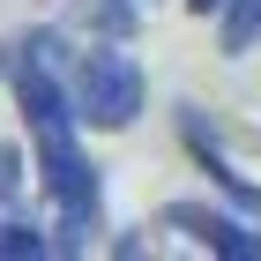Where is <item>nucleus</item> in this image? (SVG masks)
<instances>
[{"label": "nucleus", "instance_id": "nucleus-1", "mask_svg": "<svg viewBox=\"0 0 261 261\" xmlns=\"http://www.w3.org/2000/svg\"><path fill=\"white\" fill-rule=\"evenodd\" d=\"M142 97H149L142 67L127 60L120 45H105V38H97V53H82V60L67 67V105H75V120H82V127L120 135V127L142 120Z\"/></svg>", "mask_w": 261, "mask_h": 261}, {"label": "nucleus", "instance_id": "nucleus-2", "mask_svg": "<svg viewBox=\"0 0 261 261\" xmlns=\"http://www.w3.org/2000/svg\"><path fill=\"white\" fill-rule=\"evenodd\" d=\"M164 224H172V231H187L201 254L261 261V231H254L246 217H231V209H209V201H172V209H164Z\"/></svg>", "mask_w": 261, "mask_h": 261}, {"label": "nucleus", "instance_id": "nucleus-3", "mask_svg": "<svg viewBox=\"0 0 261 261\" xmlns=\"http://www.w3.org/2000/svg\"><path fill=\"white\" fill-rule=\"evenodd\" d=\"M179 142H187V149H194V164H201V172L217 179V194H231V201H239V209H246V217L261 224V187L246 179L239 164H224V149H217V142H209V127H201V112H179Z\"/></svg>", "mask_w": 261, "mask_h": 261}, {"label": "nucleus", "instance_id": "nucleus-4", "mask_svg": "<svg viewBox=\"0 0 261 261\" xmlns=\"http://www.w3.org/2000/svg\"><path fill=\"white\" fill-rule=\"evenodd\" d=\"M75 30H90V38H105V45H127L142 30V8L135 0H75Z\"/></svg>", "mask_w": 261, "mask_h": 261}, {"label": "nucleus", "instance_id": "nucleus-5", "mask_svg": "<svg viewBox=\"0 0 261 261\" xmlns=\"http://www.w3.org/2000/svg\"><path fill=\"white\" fill-rule=\"evenodd\" d=\"M217 30H224V53L261 45V0H224V8H217Z\"/></svg>", "mask_w": 261, "mask_h": 261}, {"label": "nucleus", "instance_id": "nucleus-6", "mask_svg": "<svg viewBox=\"0 0 261 261\" xmlns=\"http://www.w3.org/2000/svg\"><path fill=\"white\" fill-rule=\"evenodd\" d=\"M187 8H194V15H217V8H224V0H187Z\"/></svg>", "mask_w": 261, "mask_h": 261}]
</instances>
